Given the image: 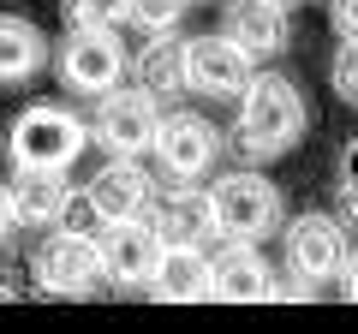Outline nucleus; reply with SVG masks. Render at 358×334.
Returning <instances> with one entry per match:
<instances>
[{"label": "nucleus", "instance_id": "39448f33", "mask_svg": "<svg viewBox=\"0 0 358 334\" xmlns=\"http://www.w3.org/2000/svg\"><path fill=\"white\" fill-rule=\"evenodd\" d=\"M126 42H120L114 24H78L72 36L60 42V78L72 96H102L126 78Z\"/></svg>", "mask_w": 358, "mask_h": 334}, {"label": "nucleus", "instance_id": "ddd939ff", "mask_svg": "<svg viewBox=\"0 0 358 334\" xmlns=\"http://www.w3.org/2000/svg\"><path fill=\"white\" fill-rule=\"evenodd\" d=\"M150 293L167 298V305H197V298H209V251L197 239H162Z\"/></svg>", "mask_w": 358, "mask_h": 334}, {"label": "nucleus", "instance_id": "5701e85b", "mask_svg": "<svg viewBox=\"0 0 358 334\" xmlns=\"http://www.w3.org/2000/svg\"><path fill=\"white\" fill-rule=\"evenodd\" d=\"M329 18L341 42H358V0H329Z\"/></svg>", "mask_w": 358, "mask_h": 334}, {"label": "nucleus", "instance_id": "6e6552de", "mask_svg": "<svg viewBox=\"0 0 358 334\" xmlns=\"http://www.w3.org/2000/svg\"><path fill=\"white\" fill-rule=\"evenodd\" d=\"M251 78V54L227 36V30H209V36H192L185 42V90L192 96H209V102H233Z\"/></svg>", "mask_w": 358, "mask_h": 334}, {"label": "nucleus", "instance_id": "f8f14e48", "mask_svg": "<svg viewBox=\"0 0 358 334\" xmlns=\"http://www.w3.org/2000/svg\"><path fill=\"white\" fill-rule=\"evenodd\" d=\"M209 298L227 305H268L281 298V281L263 263V251H251V239H227L221 257H209Z\"/></svg>", "mask_w": 358, "mask_h": 334}, {"label": "nucleus", "instance_id": "aec40b11", "mask_svg": "<svg viewBox=\"0 0 358 334\" xmlns=\"http://www.w3.org/2000/svg\"><path fill=\"white\" fill-rule=\"evenodd\" d=\"M329 84H334V96H341V102L358 108V42H341V48H334V60H329Z\"/></svg>", "mask_w": 358, "mask_h": 334}, {"label": "nucleus", "instance_id": "b1692460", "mask_svg": "<svg viewBox=\"0 0 358 334\" xmlns=\"http://www.w3.org/2000/svg\"><path fill=\"white\" fill-rule=\"evenodd\" d=\"M18 233V203H13V185H0V245Z\"/></svg>", "mask_w": 358, "mask_h": 334}, {"label": "nucleus", "instance_id": "6ab92c4d", "mask_svg": "<svg viewBox=\"0 0 358 334\" xmlns=\"http://www.w3.org/2000/svg\"><path fill=\"white\" fill-rule=\"evenodd\" d=\"M185 6H192V0H120V18H126L131 30H143V36H162V30L179 24Z\"/></svg>", "mask_w": 358, "mask_h": 334}, {"label": "nucleus", "instance_id": "f257e3e1", "mask_svg": "<svg viewBox=\"0 0 358 334\" xmlns=\"http://www.w3.org/2000/svg\"><path fill=\"white\" fill-rule=\"evenodd\" d=\"M233 102H239L233 131H239L245 155H257V161L287 155L299 143V131H305V102H299L293 78H281V72H251Z\"/></svg>", "mask_w": 358, "mask_h": 334}, {"label": "nucleus", "instance_id": "0eeeda50", "mask_svg": "<svg viewBox=\"0 0 358 334\" xmlns=\"http://www.w3.org/2000/svg\"><path fill=\"white\" fill-rule=\"evenodd\" d=\"M287 269H293L299 286H317V281H334L346 263V227L334 215H317V209H305V215L287 221Z\"/></svg>", "mask_w": 358, "mask_h": 334}, {"label": "nucleus", "instance_id": "f03ea898", "mask_svg": "<svg viewBox=\"0 0 358 334\" xmlns=\"http://www.w3.org/2000/svg\"><path fill=\"white\" fill-rule=\"evenodd\" d=\"M84 143H90V119H78L72 108H60V102H30L24 114L13 119V131H6L13 167H66V173H72V161L84 155Z\"/></svg>", "mask_w": 358, "mask_h": 334}, {"label": "nucleus", "instance_id": "393cba45", "mask_svg": "<svg viewBox=\"0 0 358 334\" xmlns=\"http://www.w3.org/2000/svg\"><path fill=\"white\" fill-rule=\"evenodd\" d=\"M341 286H346V298L358 305V251H346V263H341Z\"/></svg>", "mask_w": 358, "mask_h": 334}, {"label": "nucleus", "instance_id": "20e7f679", "mask_svg": "<svg viewBox=\"0 0 358 334\" xmlns=\"http://www.w3.org/2000/svg\"><path fill=\"white\" fill-rule=\"evenodd\" d=\"M155 126H162V102L150 90H102L96 96V119H90V143H102L108 155H150L155 150Z\"/></svg>", "mask_w": 358, "mask_h": 334}, {"label": "nucleus", "instance_id": "f3484780", "mask_svg": "<svg viewBox=\"0 0 358 334\" xmlns=\"http://www.w3.org/2000/svg\"><path fill=\"white\" fill-rule=\"evenodd\" d=\"M48 66V36H42L30 18L0 13V84H24Z\"/></svg>", "mask_w": 358, "mask_h": 334}, {"label": "nucleus", "instance_id": "2eb2a0df", "mask_svg": "<svg viewBox=\"0 0 358 334\" xmlns=\"http://www.w3.org/2000/svg\"><path fill=\"white\" fill-rule=\"evenodd\" d=\"M13 203L18 227H60V215L72 209V180L66 167H13Z\"/></svg>", "mask_w": 358, "mask_h": 334}, {"label": "nucleus", "instance_id": "1a4fd4ad", "mask_svg": "<svg viewBox=\"0 0 358 334\" xmlns=\"http://www.w3.org/2000/svg\"><path fill=\"white\" fill-rule=\"evenodd\" d=\"M150 155L162 161L167 180H203L209 167H215V155H221V131L203 114H162Z\"/></svg>", "mask_w": 358, "mask_h": 334}, {"label": "nucleus", "instance_id": "dca6fc26", "mask_svg": "<svg viewBox=\"0 0 358 334\" xmlns=\"http://www.w3.org/2000/svg\"><path fill=\"white\" fill-rule=\"evenodd\" d=\"M155 233L162 239H215V203H209V191L203 185H192V180H179L173 191L155 203Z\"/></svg>", "mask_w": 358, "mask_h": 334}, {"label": "nucleus", "instance_id": "4468645a", "mask_svg": "<svg viewBox=\"0 0 358 334\" xmlns=\"http://www.w3.org/2000/svg\"><path fill=\"white\" fill-rule=\"evenodd\" d=\"M221 30H227L251 60H268V54H281L287 42H293V24H287L281 0H227Z\"/></svg>", "mask_w": 358, "mask_h": 334}, {"label": "nucleus", "instance_id": "412c9836", "mask_svg": "<svg viewBox=\"0 0 358 334\" xmlns=\"http://www.w3.org/2000/svg\"><path fill=\"white\" fill-rule=\"evenodd\" d=\"M60 13H66V30H78V24H114L120 0H60Z\"/></svg>", "mask_w": 358, "mask_h": 334}, {"label": "nucleus", "instance_id": "7ed1b4c3", "mask_svg": "<svg viewBox=\"0 0 358 334\" xmlns=\"http://www.w3.org/2000/svg\"><path fill=\"white\" fill-rule=\"evenodd\" d=\"M30 281H36L48 298H90L108 281L96 233H78V227L48 233V239L36 245V257H30Z\"/></svg>", "mask_w": 358, "mask_h": 334}, {"label": "nucleus", "instance_id": "9d476101", "mask_svg": "<svg viewBox=\"0 0 358 334\" xmlns=\"http://www.w3.org/2000/svg\"><path fill=\"white\" fill-rule=\"evenodd\" d=\"M84 203L90 215H96V227L102 221H131V215H150L155 203V180L143 173L131 155H108L102 167H96V180L84 185Z\"/></svg>", "mask_w": 358, "mask_h": 334}, {"label": "nucleus", "instance_id": "a211bd4d", "mask_svg": "<svg viewBox=\"0 0 358 334\" xmlns=\"http://www.w3.org/2000/svg\"><path fill=\"white\" fill-rule=\"evenodd\" d=\"M131 72H138V84L155 96V102H162V96H179L185 90V42H173V30H162V36L138 54Z\"/></svg>", "mask_w": 358, "mask_h": 334}, {"label": "nucleus", "instance_id": "423d86ee", "mask_svg": "<svg viewBox=\"0 0 358 334\" xmlns=\"http://www.w3.org/2000/svg\"><path fill=\"white\" fill-rule=\"evenodd\" d=\"M209 203H215V233L221 239H251L257 245L281 221V191L263 173H227V180H215Z\"/></svg>", "mask_w": 358, "mask_h": 334}, {"label": "nucleus", "instance_id": "9b49d317", "mask_svg": "<svg viewBox=\"0 0 358 334\" xmlns=\"http://www.w3.org/2000/svg\"><path fill=\"white\" fill-rule=\"evenodd\" d=\"M96 245H102L108 281H120V286H150L155 257H162V233H155V221H143V215H131V221H102Z\"/></svg>", "mask_w": 358, "mask_h": 334}, {"label": "nucleus", "instance_id": "4be33fe9", "mask_svg": "<svg viewBox=\"0 0 358 334\" xmlns=\"http://www.w3.org/2000/svg\"><path fill=\"white\" fill-rule=\"evenodd\" d=\"M341 215L358 227V138L346 143V155H341Z\"/></svg>", "mask_w": 358, "mask_h": 334}, {"label": "nucleus", "instance_id": "a878e982", "mask_svg": "<svg viewBox=\"0 0 358 334\" xmlns=\"http://www.w3.org/2000/svg\"><path fill=\"white\" fill-rule=\"evenodd\" d=\"M281 6H299V0H281Z\"/></svg>", "mask_w": 358, "mask_h": 334}]
</instances>
